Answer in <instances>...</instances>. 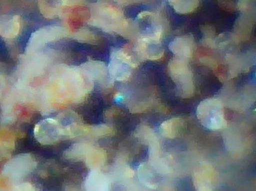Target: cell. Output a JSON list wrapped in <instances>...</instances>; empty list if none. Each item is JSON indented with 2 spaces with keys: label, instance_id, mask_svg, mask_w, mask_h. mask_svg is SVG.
<instances>
[{
  "label": "cell",
  "instance_id": "cell-1",
  "mask_svg": "<svg viewBox=\"0 0 256 191\" xmlns=\"http://www.w3.org/2000/svg\"><path fill=\"white\" fill-rule=\"evenodd\" d=\"M196 117L202 126L208 130H222L227 126L222 103L217 99L201 102L196 109Z\"/></svg>",
  "mask_w": 256,
  "mask_h": 191
},
{
  "label": "cell",
  "instance_id": "cell-2",
  "mask_svg": "<svg viewBox=\"0 0 256 191\" xmlns=\"http://www.w3.org/2000/svg\"><path fill=\"white\" fill-rule=\"evenodd\" d=\"M168 70L181 98H192L194 93L195 86L193 74L188 64L183 59H172L168 62Z\"/></svg>",
  "mask_w": 256,
  "mask_h": 191
},
{
  "label": "cell",
  "instance_id": "cell-3",
  "mask_svg": "<svg viewBox=\"0 0 256 191\" xmlns=\"http://www.w3.org/2000/svg\"><path fill=\"white\" fill-rule=\"evenodd\" d=\"M34 135L42 145H50L66 136L65 128L58 120L48 118L36 125Z\"/></svg>",
  "mask_w": 256,
  "mask_h": 191
},
{
  "label": "cell",
  "instance_id": "cell-4",
  "mask_svg": "<svg viewBox=\"0 0 256 191\" xmlns=\"http://www.w3.org/2000/svg\"><path fill=\"white\" fill-rule=\"evenodd\" d=\"M136 65L132 56L123 49L112 51L109 72L114 79L118 81L129 79L131 74L130 68H135Z\"/></svg>",
  "mask_w": 256,
  "mask_h": 191
},
{
  "label": "cell",
  "instance_id": "cell-5",
  "mask_svg": "<svg viewBox=\"0 0 256 191\" xmlns=\"http://www.w3.org/2000/svg\"><path fill=\"white\" fill-rule=\"evenodd\" d=\"M96 15L93 17L94 22L103 27H112L117 30L122 26H126V21L122 19V12L112 6H98L96 9Z\"/></svg>",
  "mask_w": 256,
  "mask_h": 191
},
{
  "label": "cell",
  "instance_id": "cell-6",
  "mask_svg": "<svg viewBox=\"0 0 256 191\" xmlns=\"http://www.w3.org/2000/svg\"><path fill=\"white\" fill-rule=\"evenodd\" d=\"M162 30L142 36L138 40V51L142 57L149 59H160L164 55V49L160 47Z\"/></svg>",
  "mask_w": 256,
  "mask_h": 191
},
{
  "label": "cell",
  "instance_id": "cell-7",
  "mask_svg": "<svg viewBox=\"0 0 256 191\" xmlns=\"http://www.w3.org/2000/svg\"><path fill=\"white\" fill-rule=\"evenodd\" d=\"M36 165L32 156L27 154L18 155L4 166V174L11 178H20L32 171Z\"/></svg>",
  "mask_w": 256,
  "mask_h": 191
},
{
  "label": "cell",
  "instance_id": "cell-8",
  "mask_svg": "<svg viewBox=\"0 0 256 191\" xmlns=\"http://www.w3.org/2000/svg\"><path fill=\"white\" fill-rule=\"evenodd\" d=\"M168 48L180 58H191L194 51V39L192 34L176 37L170 42Z\"/></svg>",
  "mask_w": 256,
  "mask_h": 191
},
{
  "label": "cell",
  "instance_id": "cell-9",
  "mask_svg": "<svg viewBox=\"0 0 256 191\" xmlns=\"http://www.w3.org/2000/svg\"><path fill=\"white\" fill-rule=\"evenodd\" d=\"M110 183L106 175L98 171L90 172L87 177L86 187V191H108Z\"/></svg>",
  "mask_w": 256,
  "mask_h": 191
},
{
  "label": "cell",
  "instance_id": "cell-10",
  "mask_svg": "<svg viewBox=\"0 0 256 191\" xmlns=\"http://www.w3.org/2000/svg\"><path fill=\"white\" fill-rule=\"evenodd\" d=\"M184 127V121L180 118H174L164 122L160 125V132L164 137L173 139L179 136Z\"/></svg>",
  "mask_w": 256,
  "mask_h": 191
},
{
  "label": "cell",
  "instance_id": "cell-11",
  "mask_svg": "<svg viewBox=\"0 0 256 191\" xmlns=\"http://www.w3.org/2000/svg\"><path fill=\"white\" fill-rule=\"evenodd\" d=\"M82 70L86 74L93 79H101L106 74L104 64L98 61H88L82 65Z\"/></svg>",
  "mask_w": 256,
  "mask_h": 191
},
{
  "label": "cell",
  "instance_id": "cell-12",
  "mask_svg": "<svg viewBox=\"0 0 256 191\" xmlns=\"http://www.w3.org/2000/svg\"><path fill=\"white\" fill-rule=\"evenodd\" d=\"M170 4L174 11L179 14H188L194 11L198 7V1H170Z\"/></svg>",
  "mask_w": 256,
  "mask_h": 191
}]
</instances>
